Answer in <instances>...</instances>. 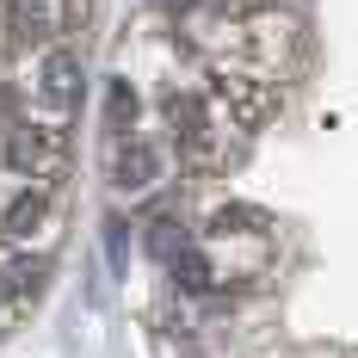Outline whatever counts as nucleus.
I'll return each instance as SVG.
<instances>
[{"label":"nucleus","mask_w":358,"mask_h":358,"mask_svg":"<svg viewBox=\"0 0 358 358\" xmlns=\"http://www.w3.org/2000/svg\"><path fill=\"white\" fill-rule=\"evenodd\" d=\"M80 19V0H0V43L13 56L69 43V25Z\"/></svg>","instance_id":"7ed1b4c3"},{"label":"nucleus","mask_w":358,"mask_h":358,"mask_svg":"<svg viewBox=\"0 0 358 358\" xmlns=\"http://www.w3.org/2000/svg\"><path fill=\"white\" fill-rule=\"evenodd\" d=\"M80 87H87V62L74 43H50V50H25L19 56V80L0 87L19 117H31L43 130H69V117L80 111Z\"/></svg>","instance_id":"f257e3e1"},{"label":"nucleus","mask_w":358,"mask_h":358,"mask_svg":"<svg viewBox=\"0 0 358 358\" xmlns=\"http://www.w3.org/2000/svg\"><path fill=\"white\" fill-rule=\"evenodd\" d=\"M161 117H167V143L179 148V161L204 167L222 155V136H229V117H222V93H198V87H167L161 99Z\"/></svg>","instance_id":"f03ea898"},{"label":"nucleus","mask_w":358,"mask_h":358,"mask_svg":"<svg viewBox=\"0 0 358 358\" xmlns=\"http://www.w3.org/2000/svg\"><path fill=\"white\" fill-rule=\"evenodd\" d=\"M13 315H19V303H13V296H6V285H0V327L13 322Z\"/></svg>","instance_id":"0eeeda50"},{"label":"nucleus","mask_w":358,"mask_h":358,"mask_svg":"<svg viewBox=\"0 0 358 358\" xmlns=\"http://www.w3.org/2000/svg\"><path fill=\"white\" fill-rule=\"evenodd\" d=\"M106 253H111V272H124V222L106 216Z\"/></svg>","instance_id":"423d86ee"},{"label":"nucleus","mask_w":358,"mask_h":358,"mask_svg":"<svg viewBox=\"0 0 358 358\" xmlns=\"http://www.w3.org/2000/svg\"><path fill=\"white\" fill-rule=\"evenodd\" d=\"M161 179H167V148L155 143V136H124V143H111V185H117L124 198H148Z\"/></svg>","instance_id":"20e7f679"},{"label":"nucleus","mask_w":358,"mask_h":358,"mask_svg":"<svg viewBox=\"0 0 358 358\" xmlns=\"http://www.w3.org/2000/svg\"><path fill=\"white\" fill-rule=\"evenodd\" d=\"M136 87L124 80V74H111V87H106V136L111 143H124V136H136Z\"/></svg>","instance_id":"39448f33"}]
</instances>
